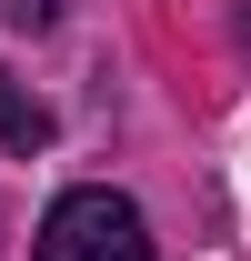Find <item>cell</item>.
Instances as JSON below:
<instances>
[{
    "label": "cell",
    "instance_id": "2",
    "mask_svg": "<svg viewBox=\"0 0 251 261\" xmlns=\"http://www.w3.org/2000/svg\"><path fill=\"white\" fill-rule=\"evenodd\" d=\"M0 141H10V151H40V141H51V111H40L20 81H0Z\"/></svg>",
    "mask_w": 251,
    "mask_h": 261
},
{
    "label": "cell",
    "instance_id": "4",
    "mask_svg": "<svg viewBox=\"0 0 251 261\" xmlns=\"http://www.w3.org/2000/svg\"><path fill=\"white\" fill-rule=\"evenodd\" d=\"M241 50H251V10H241Z\"/></svg>",
    "mask_w": 251,
    "mask_h": 261
},
{
    "label": "cell",
    "instance_id": "3",
    "mask_svg": "<svg viewBox=\"0 0 251 261\" xmlns=\"http://www.w3.org/2000/svg\"><path fill=\"white\" fill-rule=\"evenodd\" d=\"M51 10L61 0H10V31H51Z\"/></svg>",
    "mask_w": 251,
    "mask_h": 261
},
{
    "label": "cell",
    "instance_id": "1",
    "mask_svg": "<svg viewBox=\"0 0 251 261\" xmlns=\"http://www.w3.org/2000/svg\"><path fill=\"white\" fill-rule=\"evenodd\" d=\"M31 261H151V221L131 211L121 191H61L31 231Z\"/></svg>",
    "mask_w": 251,
    "mask_h": 261
}]
</instances>
